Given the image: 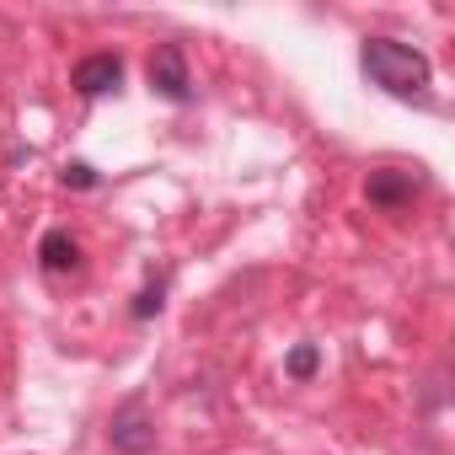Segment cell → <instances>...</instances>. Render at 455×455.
Wrapping results in <instances>:
<instances>
[{
	"mask_svg": "<svg viewBox=\"0 0 455 455\" xmlns=\"http://www.w3.org/2000/svg\"><path fill=\"white\" fill-rule=\"evenodd\" d=\"M108 439L118 455H150L156 450V418L145 412V402H124L108 423Z\"/></svg>",
	"mask_w": 455,
	"mask_h": 455,
	"instance_id": "obj_3",
	"label": "cell"
},
{
	"mask_svg": "<svg viewBox=\"0 0 455 455\" xmlns=\"http://www.w3.org/2000/svg\"><path fill=\"white\" fill-rule=\"evenodd\" d=\"M38 263H44V274H76L81 268V242L70 231H49L38 242Z\"/></svg>",
	"mask_w": 455,
	"mask_h": 455,
	"instance_id": "obj_6",
	"label": "cell"
},
{
	"mask_svg": "<svg viewBox=\"0 0 455 455\" xmlns=\"http://www.w3.org/2000/svg\"><path fill=\"white\" fill-rule=\"evenodd\" d=\"M359 70L370 76V86H380L386 97H423L428 86V60L412 49V44H396V38H364L359 49Z\"/></svg>",
	"mask_w": 455,
	"mask_h": 455,
	"instance_id": "obj_1",
	"label": "cell"
},
{
	"mask_svg": "<svg viewBox=\"0 0 455 455\" xmlns=\"http://www.w3.org/2000/svg\"><path fill=\"white\" fill-rule=\"evenodd\" d=\"M70 86H76L81 97H108V92L124 86V60H118V54H86V60L70 70Z\"/></svg>",
	"mask_w": 455,
	"mask_h": 455,
	"instance_id": "obj_5",
	"label": "cell"
},
{
	"mask_svg": "<svg viewBox=\"0 0 455 455\" xmlns=\"http://www.w3.org/2000/svg\"><path fill=\"white\" fill-rule=\"evenodd\" d=\"M161 295H166V279L145 284V290H140V300H134V322H150V316L161 311Z\"/></svg>",
	"mask_w": 455,
	"mask_h": 455,
	"instance_id": "obj_8",
	"label": "cell"
},
{
	"mask_svg": "<svg viewBox=\"0 0 455 455\" xmlns=\"http://www.w3.org/2000/svg\"><path fill=\"white\" fill-rule=\"evenodd\" d=\"M97 182H102V177H97L86 161H70V166H65V188H97Z\"/></svg>",
	"mask_w": 455,
	"mask_h": 455,
	"instance_id": "obj_9",
	"label": "cell"
},
{
	"mask_svg": "<svg viewBox=\"0 0 455 455\" xmlns=\"http://www.w3.org/2000/svg\"><path fill=\"white\" fill-rule=\"evenodd\" d=\"M418 193H423V177H418V172H402V166H380V172H370V182H364V198H370L375 209H386V214L407 209Z\"/></svg>",
	"mask_w": 455,
	"mask_h": 455,
	"instance_id": "obj_4",
	"label": "cell"
},
{
	"mask_svg": "<svg viewBox=\"0 0 455 455\" xmlns=\"http://www.w3.org/2000/svg\"><path fill=\"white\" fill-rule=\"evenodd\" d=\"M150 92L156 97H166V102H193V76H188V54H182V44H161L156 54H150Z\"/></svg>",
	"mask_w": 455,
	"mask_h": 455,
	"instance_id": "obj_2",
	"label": "cell"
},
{
	"mask_svg": "<svg viewBox=\"0 0 455 455\" xmlns=\"http://www.w3.org/2000/svg\"><path fill=\"white\" fill-rule=\"evenodd\" d=\"M316 364H322V348H316V343H300V348H290V359H284L290 380H311Z\"/></svg>",
	"mask_w": 455,
	"mask_h": 455,
	"instance_id": "obj_7",
	"label": "cell"
}]
</instances>
